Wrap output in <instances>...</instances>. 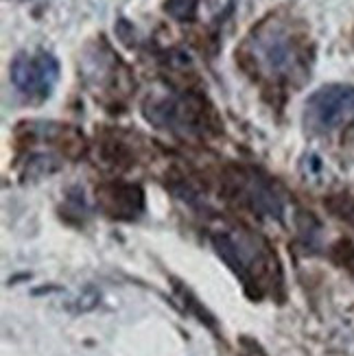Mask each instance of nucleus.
I'll return each instance as SVG.
<instances>
[{
    "label": "nucleus",
    "instance_id": "obj_10",
    "mask_svg": "<svg viewBox=\"0 0 354 356\" xmlns=\"http://www.w3.org/2000/svg\"><path fill=\"white\" fill-rule=\"evenodd\" d=\"M243 346H245V350L241 356H263V352H260V348L254 341H245Z\"/></svg>",
    "mask_w": 354,
    "mask_h": 356
},
{
    "label": "nucleus",
    "instance_id": "obj_4",
    "mask_svg": "<svg viewBox=\"0 0 354 356\" xmlns=\"http://www.w3.org/2000/svg\"><path fill=\"white\" fill-rule=\"evenodd\" d=\"M9 79L22 97L33 103H42L53 95L59 81V61L44 49L22 51L11 61Z\"/></svg>",
    "mask_w": 354,
    "mask_h": 356
},
{
    "label": "nucleus",
    "instance_id": "obj_2",
    "mask_svg": "<svg viewBox=\"0 0 354 356\" xmlns=\"http://www.w3.org/2000/svg\"><path fill=\"white\" fill-rule=\"evenodd\" d=\"M214 252L225 262L245 291L260 298L273 284H280V262L265 238L254 234L252 229H219L212 234Z\"/></svg>",
    "mask_w": 354,
    "mask_h": 356
},
{
    "label": "nucleus",
    "instance_id": "obj_1",
    "mask_svg": "<svg viewBox=\"0 0 354 356\" xmlns=\"http://www.w3.org/2000/svg\"><path fill=\"white\" fill-rule=\"evenodd\" d=\"M236 55L245 70L273 86L302 70V49L296 33L273 15L252 29Z\"/></svg>",
    "mask_w": 354,
    "mask_h": 356
},
{
    "label": "nucleus",
    "instance_id": "obj_3",
    "mask_svg": "<svg viewBox=\"0 0 354 356\" xmlns=\"http://www.w3.org/2000/svg\"><path fill=\"white\" fill-rule=\"evenodd\" d=\"M143 114L156 127L182 136L206 134L212 116L210 107H206V99L193 92H184L179 97L147 99L143 103Z\"/></svg>",
    "mask_w": 354,
    "mask_h": 356
},
{
    "label": "nucleus",
    "instance_id": "obj_11",
    "mask_svg": "<svg viewBox=\"0 0 354 356\" xmlns=\"http://www.w3.org/2000/svg\"><path fill=\"white\" fill-rule=\"evenodd\" d=\"M348 265H350V267H352V269H354V260H352V262H348Z\"/></svg>",
    "mask_w": 354,
    "mask_h": 356
},
{
    "label": "nucleus",
    "instance_id": "obj_6",
    "mask_svg": "<svg viewBox=\"0 0 354 356\" xmlns=\"http://www.w3.org/2000/svg\"><path fill=\"white\" fill-rule=\"evenodd\" d=\"M234 186H236L239 197L254 212H258L260 216H269V219H275V221H282V212H284L282 199L273 191V186L267 179L258 177L252 171H239L234 175Z\"/></svg>",
    "mask_w": 354,
    "mask_h": 356
},
{
    "label": "nucleus",
    "instance_id": "obj_9",
    "mask_svg": "<svg viewBox=\"0 0 354 356\" xmlns=\"http://www.w3.org/2000/svg\"><path fill=\"white\" fill-rule=\"evenodd\" d=\"M164 11L177 22H193L197 18V0H166Z\"/></svg>",
    "mask_w": 354,
    "mask_h": 356
},
{
    "label": "nucleus",
    "instance_id": "obj_5",
    "mask_svg": "<svg viewBox=\"0 0 354 356\" xmlns=\"http://www.w3.org/2000/svg\"><path fill=\"white\" fill-rule=\"evenodd\" d=\"M354 118V86L328 83L315 90L306 101L304 120L313 131L328 134Z\"/></svg>",
    "mask_w": 354,
    "mask_h": 356
},
{
    "label": "nucleus",
    "instance_id": "obj_7",
    "mask_svg": "<svg viewBox=\"0 0 354 356\" xmlns=\"http://www.w3.org/2000/svg\"><path fill=\"white\" fill-rule=\"evenodd\" d=\"M97 201L101 210L112 219H136L145 208V193L138 184L112 181L97 188Z\"/></svg>",
    "mask_w": 354,
    "mask_h": 356
},
{
    "label": "nucleus",
    "instance_id": "obj_8",
    "mask_svg": "<svg viewBox=\"0 0 354 356\" xmlns=\"http://www.w3.org/2000/svg\"><path fill=\"white\" fill-rule=\"evenodd\" d=\"M86 79L95 90H122V83L129 81L127 66L103 44L92 55L86 57Z\"/></svg>",
    "mask_w": 354,
    "mask_h": 356
}]
</instances>
